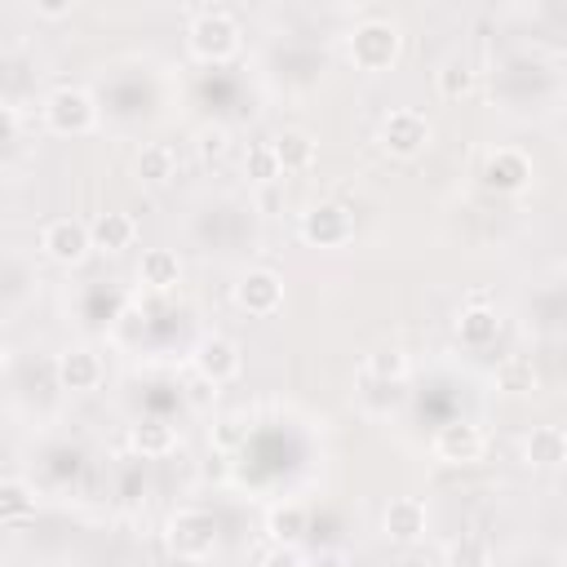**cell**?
<instances>
[{"instance_id":"11","label":"cell","mask_w":567,"mask_h":567,"mask_svg":"<svg viewBox=\"0 0 567 567\" xmlns=\"http://www.w3.org/2000/svg\"><path fill=\"white\" fill-rule=\"evenodd\" d=\"M483 447H487V439L474 421H447L434 434V456L447 461V465H470V461L483 456Z\"/></svg>"},{"instance_id":"31","label":"cell","mask_w":567,"mask_h":567,"mask_svg":"<svg viewBox=\"0 0 567 567\" xmlns=\"http://www.w3.org/2000/svg\"><path fill=\"white\" fill-rule=\"evenodd\" d=\"M71 9H75L71 0H35V13H40V18H66Z\"/></svg>"},{"instance_id":"8","label":"cell","mask_w":567,"mask_h":567,"mask_svg":"<svg viewBox=\"0 0 567 567\" xmlns=\"http://www.w3.org/2000/svg\"><path fill=\"white\" fill-rule=\"evenodd\" d=\"M40 248L58 261V266H80L93 244H89V226L80 217H53L44 230H40Z\"/></svg>"},{"instance_id":"26","label":"cell","mask_w":567,"mask_h":567,"mask_svg":"<svg viewBox=\"0 0 567 567\" xmlns=\"http://www.w3.org/2000/svg\"><path fill=\"white\" fill-rule=\"evenodd\" d=\"M368 377H377V381H403L408 377V354L403 350H394V346H381V350H372L368 354Z\"/></svg>"},{"instance_id":"33","label":"cell","mask_w":567,"mask_h":567,"mask_svg":"<svg viewBox=\"0 0 567 567\" xmlns=\"http://www.w3.org/2000/svg\"><path fill=\"white\" fill-rule=\"evenodd\" d=\"M4 368H9V346L0 341V377H4Z\"/></svg>"},{"instance_id":"15","label":"cell","mask_w":567,"mask_h":567,"mask_svg":"<svg viewBox=\"0 0 567 567\" xmlns=\"http://www.w3.org/2000/svg\"><path fill=\"white\" fill-rule=\"evenodd\" d=\"M133 239H137V221L128 213H97L89 221V244L97 252H124L133 248Z\"/></svg>"},{"instance_id":"30","label":"cell","mask_w":567,"mask_h":567,"mask_svg":"<svg viewBox=\"0 0 567 567\" xmlns=\"http://www.w3.org/2000/svg\"><path fill=\"white\" fill-rule=\"evenodd\" d=\"M261 567H310V558H306L297 545H275V549L261 558Z\"/></svg>"},{"instance_id":"23","label":"cell","mask_w":567,"mask_h":567,"mask_svg":"<svg viewBox=\"0 0 567 567\" xmlns=\"http://www.w3.org/2000/svg\"><path fill=\"white\" fill-rule=\"evenodd\" d=\"M35 514V492L22 478H4L0 483V518L4 523H27Z\"/></svg>"},{"instance_id":"4","label":"cell","mask_w":567,"mask_h":567,"mask_svg":"<svg viewBox=\"0 0 567 567\" xmlns=\"http://www.w3.org/2000/svg\"><path fill=\"white\" fill-rule=\"evenodd\" d=\"M297 235L310 244V248H346L354 239V213L337 199H323V204H310L297 221Z\"/></svg>"},{"instance_id":"18","label":"cell","mask_w":567,"mask_h":567,"mask_svg":"<svg viewBox=\"0 0 567 567\" xmlns=\"http://www.w3.org/2000/svg\"><path fill=\"white\" fill-rule=\"evenodd\" d=\"M496 332H501V315H496V306H487V301H470V306L461 310V319H456V337H461L465 346H474V350L492 346Z\"/></svg>"},{"instance_id":"21","label":"cell","mask_w":567,"mask_h":567,"mask_svg":"<svg viewBox=\"0 0 567 567\" xmlns=\"http://www.w3.org/2000/svg\"><path fill=\"white\" fill-rule=\"evenodd\" d=\"M306 527H310V514H306V505H301V501L275 505V509H270V518H266V532H270V540H275V545H297Z\"/></svg>"},{"instance_id":"3","label":"cell","mask_w":567,"mask_h":567,"mask_svg":"<svg viewBox=\"0 0 567 567\" xmlns=\"http://www.w3.org/2000/svg\"><path fill=\"white\" fill-rule=\"evenodd\" d=\"M40 115H44L49 133H58V137H80V133H89V128L97 124V106H93V97H89L84 89H75V84L53 89V93L44 97Z\"/></svg>"},{"instance_id":"6","label":"cell","mask_w":567,"mask_h":567,"mask_svg":"<svg viewBox=\"0 0 567 567\" xmlns=\"http://www.w3.org/2000/svg\"><path fill=\"white\" fill-rule=\"evenodd\" d=\"M381 146L394 155V159H412L430 146V120L412 106H399L381 120Z\"/></svg>"},{"instance_id":"10","label":"cell","mask_w":567,"mask_h":567,"mask_svg":"<svg viewBox=\"0 0 567 567\" xmlns=\"http://www.w3.org/2000/svg\"><path fill=\"white\" fill-rule=\"evenodd\" d=\"M102 377H106L102 354H93L89 346H66V350L58 354V385H62V390L89 394V390L102 385Z\"/></svg>"},{"instance_id":"24","label":"cell","mask_w":567,"mask_h":567,"mask_svg":"<svg viewBox=\"0 0 567 567\" xmlns=\"http://www.w3.org/2000/svg\"><path fill=\"white\" fill-rule=\"evenodd\" d=\"M443 567H492V549L483 536H461L447 545V558Z\"/></svg>"},{"instance_id":"22","label":"cell","mask_w":567,"mask_h":567,"mask_svg":"<svg viewBox=\"0 0 567 567\" xmlns=\"http://www.w3.org/2000/svg\"><path fill=\"white\" fill-rule=\"evenodd\" d=\"M496 390H505V394H532V390H536V368H532V359H527V354H505V359L496 363Z\"/></svg>"},{"instance_id":"17","label":"cell","mask_w":567,"mask_h":567,"mask_svg":"<svg viewBox=\"0 0 567 567\" xmlns=\"http://www.w3.org/2000/svg\"><path fill=\"white\" fill-rule=\"evenodd\" d=\"M133 173L142 186H168L177 177V151L168 142H146L133 159Z\"/></svg>"},{"instance_id":"16","label":"cell","mask_w":567,"mask_h":567,"mask_svg":"<svg viewBox=\"0 0 567 567\" xmlns=\"http://www.w3.org/2000/svg\"><path fill=\"white\" fill-rule=\"evenodd\" d=\"M270 151L279 159V173H306L315 164V155H319V142L310 133H301V128H284L279 137H270Z\"/></svg>"},{"instance_id":"19","label":"cell","mask_w":567,"mask_h":567,"mask_svg":"<svg viewBox=\"0 0 567 567\" xmlns=\"http://www.w3.org/2000/svg\"><path fill=\"white\" fill-rule=\"evenodd\" d=\"M142 284L146 288H155V292H168V288H177V279H182V257L173 252V248H146L142 252Z\"/></svg>"},{"instance_id":"27","label":"cell","mask_w":567,"mask_h":567,"mask_svg":"<svg viewBox=\"0 0 567 567\" xmlns=\"http://www.w3.org/2000/svg\"><path fill=\"white\" fill-rule=\"evenodd\" d=\"M434 89H439V97H465L474 89V71L465 62H443L434 75Z\"/></svg>"},{"instance_id":"12","label":"cell","mask_w":567,"mask_h":567,"mask_svg":"<svg viewBox=\"0 0 567 567\" xmlns=\"http://www.w3.org/2000/svg\"><path fill=\"white\" fill-rule=\"evenodd\" d=\"M483 182H487L492 190H501V195H518V190L532 182V159H527L523 151H514V146H501V151L487 155Z\"/></svg>"},{"instance_id":"20","label":"cell","mask_w":567,"mask_h":567,"mask_svg":"<svg viewBox=\"0 0 567 567\" xmlns=\"http://www.w3.org/2000/svg\"><path fill=\"white\" fill-rule=\"evenodd\" d=\"M128 443L142 452V456H168L177 447V430L164 421V416H142L133 430H128Z\"/></svg>"},{"instance_id":"28","label":"cell","mask_w":567,"mask_h":567,"mask_svg":"<svg viewBox=\"0 0 567 567\" xmlns=\"http://www.w3.org/2000/svg\"><path fill=\"white\" fill-rule=\"evenodd\" d=\"M195 146H199V159H204V164L221 159V155L230 151V128H226V124H204L199 137H195Z\"/></svg>"},{"instance_id":"29","label":"cell","mask_w":567,"mask_h":567,"mask_svg":"<svg viewBox=\"0 0 567 567\" xmlns=\"http://www.w3.org/2000/svg\"><path fill=\"white\" fill-rule=\"evenodd\" d=\"M244 439H248V425H244L239 416H221V421L213 425V447H221V452H235Z\"/></svg>"},{"instance_id":"14","label":"cell","mask_w":567,"mask_h":567,"mask_svg":"<svg viewBox=\"0 0 567 567\" xmlns=\"http://www.w3.org/2000/svg\"><path fill=\"white\" fill-rule=\"evenodd\" d=\"M381 527H385L390 540L412 545V540H421V532H425V505H421L416 496H394V501L385 505Z\"/></svg>"},{"instance_id":"9","label":"cell","mask_w":567,"mask_h":567,"mask_svg":"<svg viewBox=\"0 0 567 567\" xmlns=\"http://www.w3.org/2000/svg\"><path fill=\"white\" fill-rule=\"evenodd\" d=\"M239 368H244V354H239V346L230 337L213 332V337H204L195 346V377H204L213 385H226V381L239 377Z\"/></svg>"},{"instance_id":"5","label":"cell","mask_w":567,"mask_h":567,"mask_svg":"<svg viewBox=\"0 0 567 567\" xmlns=\"http://www.w3.org/2000/svg\"><path fill=\"white\" fill-rule=\"evenodd\" d=\"M168 549L186 563H204L217 549V518L208 509H177L168 518Z\"/></svg>"},{"instance_id":"1","label":"cell","mask_w":567,"mask_h":567,"mask_svg":"<svg viewBox=\"0 0 567 567\" xmlns=\"http://www.w3.org/2000/svg\"><path fill=\"white\" fill-rule=\"evenodd\" d=\"M186 44L204 62H226L239 53V22L217 4H199L190 27H186Z\"/></svg>"},{"instance_id":"7","label":"cell","mask_w":567,"mask_h":567,"mask_svg":"<svg viewBox=\"0 0 567 567\" xmlns=\"http://www.w3.org/2000/svg\"><path fill=\"white\" fill-rule=\"evenodd\" d=\"M235 306H239L244 315H252V319L279 315V306H284V279H279L275 270H266V266L239 275V284H235Z\"/></svg>"},{"instance_id":"25","label":"cell","mask_w":567,"mask_h":567,"mask_svg":"<svg viewBox=\"0 0 567 567\" xmlns=\"http://www.w3.org/2000/svg\"><path fill=\"white\" fill-rule=\"evenodd\" d=\"M244 173H248V182H257V186H270V182H279V177H284V173H279V159H275V151H270V142L248 146Z\"/></svg>"},{"instance_id":"13","label":"cell","mask_w":567,"mask_h":567,"mask_svg":"<svg viewBox=\"0 0 567 567\" xmlns=\"http://www.w3.org/2000/svg\"><path fill=\"white\" fill-rule=\"evenodd\" d=\"M523 461L532 470H558L567 461V434L558 425H532V434L523 439Z\"/></svg>"},{"instance_id":"32","label":"cell","mask_w":567,"mask_h":567,"mask_svg":"<svg viewBox=\"0 0 567 567\" xmlns=\"http://www.w3.org/2000/svg\"><path fill=\"white\" fill-rule=\"evenodd\" d=\"M190 399H195V403L217 399V385H213V381H204V377H195V381H190Z\"/></svg>"},{"instance_id":"2","label":"cell","mask_w":567,"mask_h":567,"mask_svg":"<svg viewBox=\"0 0 567 567\" xmlns=\"http://www.w3.org/2000/svg\"><path fill=\"white\" fill-rule=\"evenodd\" d=\"M399 49H403V35H399V27L390 18H363L350 31V62L359 71H385V66H394Z\"/></svg>"}]
</instances>
